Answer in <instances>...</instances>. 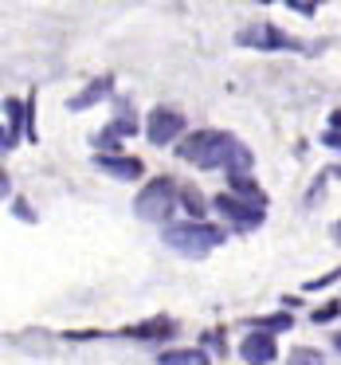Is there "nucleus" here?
Masks as SVG:
<instances>
[{"mask_svg":"<svg viewBox=\"0 0 341 365\" xmlns=\"http://www.w3.org/2000/svg\"><path fill=\"white\" fill-rule=\"evenodd\" d=\"M181 130H184V118H181V114H173V110H153V114H149V142H153V145L173 142Z\"/></svg>","mask_w":341,"mask_h":365,"instance_id":"nucleus-4","label":"nucleus"},{"mask_svg":"<svg viewBox=\"0 0 341 365\" xmlns=\"http://www.w3.org/2000/svg\"><path fill=\"white\" fill-rule=\"evenodd\" d=\"M103 95H106V79H103V83H95V91H87L83 98H75V106H87L90 98H103Z\"/></svg>","mask_w":341,"mask_h":365,"instance_id":"nucleus-14","label":"nucleus"},{"mask_svg":"<svg viewBox=\"0 0 341 365\" xmlns=\"http://www.w3.org/2000/svg\"><path fill=\"white\" fill-rule=\"evenodd\" d=\"M216 208H220L224 216H231V220H236V224H243V228H255V224L263 220V212H259V208L243 205V200L228 197V192H224V197H216Z\"/></svg>","mask_w":341,"mask_h":365,"instance_id":"nucleus-7","label":"nucleus"},{"mask_svg":"<svg viewBox=\"0 0 341 365\" xmlns=\"http://www.w3.org/2000/svg\"><path fill=\"white\" fill-rule=\"evenodd\" d=\"M161 365H208V357L200 349H169L161 357Z\"/></svg>","mask_w":341,"mask_h":365,"instance_id":"nucleus-10","label":"nucleus"},{"mask_svg":"<svg viewBox=\"0 0 341 365\" xmlns=\"http://www.w3.org/2000/svg\"><path fill=\"white\" fill-rule=\"evenodd\" d=\"M243 357L251 365H267L271 357H275V338H271V334H251V338L243 341Z\"/></svg>","mask_w":341,"mask_h":365,"instance_id":"nucleus-8","label":"nucleus"},{"mask_svg":"<svg viewBox=\"0 0 341 365\" xmlns=\"http://www.w3.org/2000/svg\"><path fill=\"white\" fill-rule=\"evenodd\" d=\"M165 244L177 247V252H184V255H204V252H212L216 244H224V232L208 228V224H177V228L165 232Z\"/></svg>","mask_w":341,"mask_h":365,"instance_id":"nucleus-1","label":"nucleus"},{"mask_svg":"<svg viewBox=\"0 0 341 365\" xmlns=\"http://www.w3.org/2000/svg\"><path fill=\"white\" fill-rule=\"evenodd\" d=\"M216 165L231 169V177H236V173H243V169L251 165V150H243V145H239L236 138H228V134H224L220 153H216Z\"/></svg>","mask_w":341,"mask_h":365,"instance_id":"nucleus-5","label":"nucleus"},{"mask_svg":"<svg viewBox=\"0 0 341 365\" xmlns=\"http://www.w3.org/2000/svg\"><path fill=\"white\" fill-rule=\"evenodd\" d=\"M333 236H337V240H341V224H333Z\"/></svg>","mask_w":341,"mask_h":365,"instance_id":"nucleus-16","label":"nucleus"},{"mask_svg":"<svg viewBox=\"0 0 341 365\" xmlns=\"http://www.w3.org/2000/svg\"><path fill=\"white\" fill-rule=\"evenodd\" d=\"M98 165H103L106 173H118V177H137L142 173L137 161H122V158H98Z\"/></svg>","mask_w":341,"mask_h":365,"instance_id":"nucleus-11","label":"nucleus"},{"mask_svg":"<svg viewBox=\"0 0 341 365\" xmlns=\"http://www.w3.org/2000/svg\"><path fill=\"white\" fill-rule=\"evenodd\" d=\"M220 142H224V134H216V130H200V134L184 138L177 153H181L184 161H192V165H200V169H216V153H220Z\"/></svg>","mask_w":341,"mask_h":365,"instance_id":"nucleus-2","label":"nucleus"},{"mask_svg":"<svg viewBox=\"0 0 341 365\" xmlns=\"http://www.w3.org/2000/svg\"><path fill=\"white\" fill-rule=\"evenodd\" d=\"M169 212H173V185L161 177V181H153L137 197V216H145V220H165Z\"/></svg>","mask_w":341,"mask_h":365,"instance_id":"nucleus-3","label":"nucleus"},{"mask_svg":"<svg viewBox=\"0 0 341 365\" xmlns=\"http://www.w3.org/2000/svg\"><path fill=\"white\" fill-rule=\"evenodd\" d=\"M337 349H341V338H337Z\"/></svg>","mask_w":341,"mask_h":365,"instance_id":"nucleus-17","label":"nucleus"},{"mask_svg":"<svg viewBox=\"0 0 341 365\" xmlns=\"http://www.w3.org/2000/svg\"><path fill=\"white\" fill-rule=\"evenodd\" d=\"M184 205H189L192 212H200V197H196V192H189V189H184Z\"/></svg>","mask_w":341,"mask_h":365,"instance_id":"nucleus-15","label":"nucleus"},{"mask_svg":"<svg viewBox=\"0 0 341 365\" xmlns=\"http://www.w3.org/2000/svg\"><path fill=\"white\" fill-rule=\"evenodd\" d=\"M173 330V322H165V318H153V322H142V326H130L126 338H161V334Z\"/></svg>","mask_w":341,"mask_h":365,"instance_id":"nucleus-9","label":"nucleus"},{"mask_svg":"<svg viewBox=\"0 0 341 365\" xmlns=\"http://www.w3.org/2000/svg\"><path fill=\"white\" fill-rule=\"evenodd\" d=\"M286 365H322V354L318 349H294Z\"/></svg>","mask_w":341,"mask_h":365,"instance_id":"nucleus-13","label":"nucleus"},{"mask_svg":"<svg viewBox=\"0 0 341 365\" xmlns=\"http://www.w3.org/2000/svg\"><path fill=\"white\" fill-rule=\"evenodd\" d=\"M231 189H236V192H239V197H251V200H255V205H263V192H259V189H255V181H251V177H243V173H236V177H231Z\"/></svg>","mask_w":341,"mask_h":365,"instance_id":"nucleus-12","label":"nucleus"},{"mask_svg":"<svg viewBox=\"0 0 341 365\" xmlns=\"http://www.w3.org/2000/svg\"><path fill=\"white\" fill-rule=\"evenodd\" d=\"M239 43H251V48H290L283 32H275L271 24H251L239 32Z\"/></svg>","mask_w":341,"mask_h":365,"instance_id":"nucleus-6","label":"nucleus"}]
</instances>
